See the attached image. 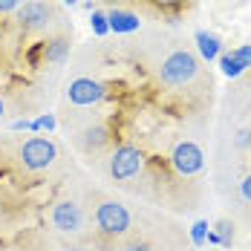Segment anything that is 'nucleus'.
Masks as SVG:
<instances>
[{
  "label": "nucleus",
  "mask_w": 251,
  "mask_h": 251,
  "mask_svg": "<svg viewBox=\"0 0 251 251\" xmlns=\"http://www.w3.org/2000/svg\"><path fill=\"white\" fill-rule=\"evenodd\" d=\"M197 73H200L197 58L185 50L171 52V55L162 61V67H159V78H162V84H168V87H182V84L194 81Z\"/></svg>",
  "instance_id": "1"
},
{
  "label": "nucleus",
  "mask_w": 251,
  "mask_h": 251,
  "mask_svg": "<svg viewBox=\"0 0 251 251\" xmlns=\"http://www.w3.org/2000/svg\"><path fill=\"white\" fill-rule=\"evenodd\" d=\"M55 156H58L55 142L41 139V136L26 139L24 145H21V151H18V159H21V165H24L26 171H44V168H50L52 162H55Z\"/></svg>",
  "instance_id": "2"
},
{
  "label": "nucleus",
  "mask_w": 251,
  "mask_h": 251,
  "mask_svg": "<svg viewBox=\"0 0 251 251\" xmlns=\"http://www.w3.org/2000/svg\"><path fill=\"white\" fill-rule=\"evenodd\" d=\"M96 226H99L101 234L122 237V234H127V228H130V214H127V208L122 202L104 200L96 208Z\"/></svg>",
  "instance_id": "3"
},
{
  "label": "nucleus",
  "mask_w": 251,
  "mask_h": 251,
  "mask_svg": "<svg viewBox=\"0 0 251 251\" xmlns=\"http://www.w3.org/2000/svg\"><path fill=\"white\" fill-rule=\"evenodd\" d=\"M142 162H145V156L139 148H133V145H122V148H116L113 156H110V162H107V174L113 176L116 182H125V179H133V176L142 171Z\"/></svg>",
  "instance_id": "4"
},
{
  "label": "nucleus",
  "mask_w": 251,
  "mask_h": 251,
  "mask_svg": "<svg viewBox=\"0 0 251 251\" xmlns=\"http://www.w3.org/2000/svg\"><path fill=\"white\" fill-rule=\"evenodd\" d=\"M171 162H174L176 174L182 176H194L205 168V156H202L200 145H194V142H179L171 153Z\"/></svg>",
  "instance_id": "5"
},
{
  "label": "nucleus",
  "mask_w": 251,
  "mask_h": 251,
  "mask_svg": "<svg viewBox=\"0 0 251 251\" xmlns=\"http://www.w3.org/2000/svg\"><path fill=\"white\" fill-rule=\"evenodd\" d=\"M52 226L58 228V231H64V234L81 231V226H84V211H81V205H75L73 200L58 202V205L52 208Z\"/></svg>",
  "instance_id": "6"
},
{
  "label": "nucleus",
  "mask_w": 251,
  "mask_h": 251,
  "mask_svg": "<svg viewBox=\"0 0 251 251\" xmlns=\"http://www.w3.org/2000/svg\"><path fill=\"white\" fill-rule=\"evenodd\" d=\"M67 99L73 101L75 107H90V104H99L104 99V84L93 81V78H75L70 87H67Z\"/></svg>",
  "instance_id": "7"
},
{
  "label": "nucleus",
  "mask_w": 251,
  "mask_h": 251,
  "mask_svg": "<svg viewBox=\"0 0 251 251\" xmlns=\"http://www.w3.org/2000/svg\"><path fill=\"white\" fill-rule=\"evenodd\" d=\"M50 18H52V9L47 3H41V0H29V3H24L18 9V21H21V26H24L26 32L44 29V26L50 24Z\"/></svg>",
  "instance_id": "8"
},
{
  "label": "nucleus",
  "mask_w": 251,
  "mask_h": 251,
  "mask_svg": "<svg viewBox=\"0 0 251 251\" xmlns=\"http://www.w3.org/2000/svg\"><path fill=\"white\" fill-rule=\"evenodd\" d=\"M139 15H133V12H125V9H113V12H107V26H110V32H136L139 29Z\"/></svg>",
  "instance_id": "9"
},
{
  "label": "nucleus",
  "mask_w": 251,
  "mask_h": 251,
  "mask_svg": "<svg viewBox=\"0 0 251 251\" xmlns=\"http://www.w3.org/2000/svg\"><path fill=\"white\" fill-rule=\"evenodd\" d=\"M107 139H110V133H107V127H101V125H96V127H87L84 133H78V148L81 151H87V153H93V151H99L101 145H107Z\"/></svg>",
  "instance_id": "10"
},
{
  "label": "nucleus",
  "mask_w": 251,
  "mask_h": 251,
  "mask_svg": "<svg viewBox=\"0 0 251 251\" xmlns=\"http://www.w3.org/2000/svg\"><path fill=\"white\" fill-rule=\"evenodd\" d=\"M197 47H200L205 61H214L220 55V41L214 35H208V32H197Z\"/></svg>",
  "instance_id": "11"
},
{
  "label": "nucleus",
  "mask_w": 251,
  "mask_h": 251,
  "mask_svg": "<svg viewBox=\"0 0 251 251\" xmlns=\"http://www.w3.org/2000/svg\"><path fill=\"white\" fill-rule=\"evenodd\" d=\"M67 52H70V41L67 38H55L50 44H44V58L47 61H64Z\"/></svg>",
  "instance_id": "12"
},
{
  "label": "nucleus",
  "mask_w": 251,
  "mask_h": 251,
  "mask_svg": "<svg viewBox=\"0 0 251 251\" xmlns=\"http://www.w3.org/2000/svg\"><path fill=\"white\" fill-rule=\"evenodd\" d=\"M220 67H223V73H226L228 78H237L240 73H243V70H246V67H243V64H240V61H237V58H234L231 52L220 58Z\"/></svg>",
  "instance_id": "13"
},
{
  "label": "nucleus",
  "mask_w": 251,
  "mask_h": 251,
  "mask_svg": "<svg viewBox=\"0 0 251 251\" xmlns=\"http://www.w3.org/2000/svg\"><path fill=\"white\" fill-rule=\"evenodd\" d=\"M217 237H220V246L231 249V243H234V226L228 220H220L217 223Z\"/></svg>",
  "instance_id": "14"
},
{
  "label": "nucleus",
  "mask_w": 251,
  "mask_h": 251,
  "mask_svg": "<svg viewBox=\"0 0 251 251\" xmlns=\"http://www.w3.org/2000/svg\"><path fill=\"white\" fill-rule=\"evenodd\" d=\"M90 26H93V32H96L99 38H104V35L110 32V26H107V15H104V12H99V9L90 15Z\"/></svg>",
  "instance_id": "15"
},
{
  "label": "nucleus",
  "mask_w": 251,
  "mask_h": 251,
  "mask_svg": "<svg viewBox=\"0 0 251 251\" xmlns=\"http://www.w3.org/2000/svg\"><path fill=\"white\" fill-rule=\"evenodd\" d=\"M208 223L205 220H200V223H194V228H191V243L194 246H205V237H208Z\"/></svg>",
  "instance_id": "16"
},
{
  "label": "nucleus",
  "mask_w": 251,
  "mask_h": 251,
  "mask_svg": "<svg viewBox=\"0 0 251 251\" xmlns=\"http://www.w3.org/2000/svg\"><path fill=\"white\" fill-rule=\"evenodd\" d=\"M55 125H58V122H55V116H50V113H47V116L35 119V122L29 125V130H55Z\"/></svg>",
  "instance_id": "17"
},
{
  "label": "nucleus",
  "mask_w": 251,
  "mask_h": 251,
  "mask_svg": "<svg viewBox=\"0 0 251 251\" xmlns=\"http://www.w3.org/2000/svg\"><path fill=\"white\" fill-rule=\"evenodd\" d=\"M231 55H234V58H237L243 67H251V47H237Z\"/></svg>",
  "instance_id": "18"
},
{
  "label": "nucleus",
  "mask_w": 251,
  "mask_h": 251,
  "mask_svg": "<svg viewBox=\"0 0 251 251\" xmlns=\"http://www.w3.org/2000/svg\"><path fill=\"white\" fill-rule=\"evenodd\" d=\"M240 194H243V197H246V200L251 202V174L246 176L243 182H240Z\"/></svg>",
  "instance_id": "19"
},
{
  "label": "nucleus",
  "mask_w": 251,
  "mask_h": 251,
  "mask_svg": "<svg viewBox=\"0 0 251 251\" xmlns=\"http://www.w3.org/2000/svg\"><path fill=\"white\" fill-rule=\"evenodd\" d=\"M21 6V0H0V15L3 12H12V9H18Z\"/></svg>",
  "instance_id": "20"
},
{
  "label": "nucleus",
  "mask_w": 251,
  "mask_h": 251,
  "mask_svg": "<svg viewBox=\"0 0 251 251\" xmlns=\"http://www.w3.org/2000/svg\"><path fill=\"white\" fill-rule=\"evenodd\" d=\"M122 251H151V246H145V243H130V246H125Z\"/></svg>",
  "instance_id": "21"
},
{
  "label": "nucleus",
  "mask_w": 251,
  "mask_h": 251,
  "mask_svg": "<svg viewBox=\"0 0 251 251\" xmlns=\"http://www.w3.org/2000/svg\"><path fill=\"white\" fill-rule=\"evenodd\" d=\"M29 125H32V122H26V119H18V122L12 125V130H29Z\"/></svg>",
  "instance_id": "22"
},
{
  "label": "nucleus",
  "mask_w": 251,
  "mask_h": 251,
  "mask_svg": "<svg viewBox=\"0 0 251 251\" xmlns=\"http://www.w3.org/2000/svg\"><path fill=\"white\" fill-rule=\"evenodd\" d=\"M211 246H220V237H217V231H208V237H205Z\"/></svg>",
  "instance_id": "23"
},
{
  "label": "nucleus",
  "mask_w": 251,
  "mask_h": 251,
  "mask_svg": "<svg viewBox=\"0 0 251 251\" xmlns=\"http://www.w3.org/2000/svg\"><path fill=\"white\" fill-rule=\"evenodd\" d=\"M162 6H171V9H176V6H182V0H159Z\"/></svg>",
  "instance_id": "24"
},
{
  "label": "nucleus",
  "mask_w": 251,
  "mask_h": 251,
  "mask_svg": "<svg viewBox=\"0 0 251 251\" xmlns=\"http://www.w3.org/2000/svg\"><path fill=\"white\" fill-rule=\"evenodd\" d=\"M104 3H113V6H116V3H122V0H104Z\"/></svg>",
  "instance_id": "25"
},
{
  "label": "nucleus",
  "mask_w": 251,
  "mask_h": 251,
  "mask_svg": "<svg viewBox=\"0 0 251 251\" xmlns=\"http://www.w3.org/2000/svg\"><path fill=\"white\" fill-rule=\"evenodd\" d=\"M0 119H3V99H0Z\"/></svg>",
  "instance_id": "26"
},
{
  "label": "nucleus",
  "mask_w": 251,
  "mask_h": 251,
  "mask_svg": "<svg viewBox=\"0 0 251 251\" xmlns=\"http://www.w3.org/2000/svg\"><path fill=\"white\" fill-rule=\"evenodd\" d=\"M64 251H87V249H64Z\"/></svg>",
  "instance_id": "27"
},
{
  "label": "nucleus",
  "mask_w": 251,
  "mask_h": 251,
  "mask_svg": "<svg viewBox=\"0 0 251 251\" xmlns=\"http://www.w3.org/2000/svg\"><path fill=\"white\" fill-rule=\"evenodd\" d=\"M64 3H70V6H73V3H75V0H64Z\"/></svg>",
  "instance_id": "28"
}]
</instances>
